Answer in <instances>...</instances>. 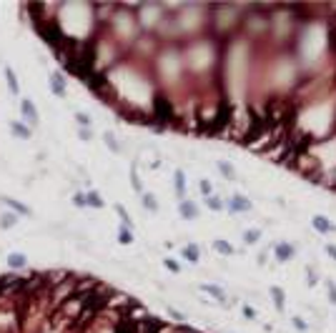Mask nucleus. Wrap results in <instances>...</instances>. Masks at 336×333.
Returning <instances> with one entry per match:
<instances>
[{"instance_id":"nucleus-24","label":"nucleus","mask_w":336,"mask_h":333,"mask_svg":"<svg viewBox=\"0 0 336 333\" xmlns=\"http://www.w3.org/2000/svg\"><path fill=\"white\" fill-rule=\"evenodd\" d=\"M5 206H10V208H13V211H15V213H31V208H25V206H20V203H15L13 198H8V201H5Z\"/></svg>"},{"instance_id":"nucleus-26","label":"nucleus","mask_w":336,"mask_h":333,"mask_svg":"<svg viewBox=\"0 0 336 333\" xmlns=\"http://www.w3.org/2000/svg\"><path fill=\"white\" fill-rule=\"evenodd\" d=\"M118 238H121L123 245H128V243L133 241V233L131 231H125V228H121V233H118Z\"/></svg>"},{"instance_id":"nucleus-30","label":"nucleus","mask_w":336,"mask_h":333,"mask_svg":"<svg viewBox=\"0 0 336 333\" xmlns=\"http://www.w3.org/2000/svg\"><path fill=\"white\" fill-rule=\"evenodd\" d=\"M75 121L81 123V125H91V118L86 113H75Z\"/></svg>"},{"instance_id":"nucleus-15","label":"nucleus","mask_w":336,"mask_h":333,"mask_svg":"<svg viewBox=\"0 0 336 333\" xmlns=\"http://www.w3.org/2000/svg\"><path fill=\"white\" fill-rule=\"evenodd\" d=\"M86 201H88L91 208H103V206H106V201H103L100 193H95V190H88V193H86Z\"/></svg>"},{"instance_id":"nucleus-4","label":"nucleus","mask_w":336,"mask_h":333,"mask_svg":"<svg viewBox=\"0 0 336 333\" xmlns=\"http://www.w3.org/2000/svg\"><path fill=\"white\" fill-rule=\"evenodd\" d=\"M178 211H181V215H184V218H188V220H196V218L201 215L198 206H196L193 201H181V203H178Z\"/></svg>"},{"instance_id":"nucleus-19","label":"nucleus","mask_w":336,"mask_h":333,"mask_svg":"<svg viewBox=\"0 0 336 333\" xmlns=\"http://www.w3.org/2000/svg\"><path fill=\"white\" fill-rule=\"evenodd\" d=\"M316 283H319V273L314 271L311 266H306V286H308V288H314Z\"/></svg>"},{"instance_id":"nucleus-17","label":"nucleus","mask_w":336,"mask_h":333,"mask_svg":"<svg viewBox=\"0 0 336 333\" xmlns=\"http://www.w3.org/2000/svg\"><path fill=\"white\" fill-rule=\"evenodd\" d=\"M206 206H209L211 211H223V208H226V203H223L218 196H209V198H206Z\"/></svg>"},{"instance_id":"nucleus-29","label":"nucleus","mask_w":336,"mask_h":333,"mask_svg":"<svg viewBox=\"0 0 336 333\" xmlns=\"http://www.w3.org/2000/svg\"><path fill=\"white\" fill-rule=\"evenodd\" d=\"M324 251H326V256H329V258L336 263V245H334V243H326V245H324Z\"/></svg>"},{"instance_id":"nucleus-6","label":"nucleus","mask_w":336,"mask_h":333,"mask_svg":"<svg viewBox=\"0 0 336 333\" xmlns=\"http://www.w3.org/2000/svg\"><path fill=\"white\" fill-rule=\"evenodd\" d=\"M20 110H23V116L28 118L31 123H38L40 121V116H38V110H35V105H33V100H20Z\"/></svg>"},{"instance_id":"nucleus-28","label":"nucleus","mask_w":336,"mask_h":333,"mask_svg":"<svg viewBox=\"0 0 336 333\" xmlns=\"http://www.w3.org/2000/svg\"><path fill=\"white\" fill-rule=\"evenodd\" d=\"M163 266H166L168 271H173V273H178V271H181V266H178V263H176L173 258H166V261H163Z\"/></svg>"},{"instance_id":"nucleus-14","label":"nucleus","mask_w":336,"mask_h":333,"mask_svg":"<svg viewBox=\"0 0 336 333\" xmlns=\"http://www.w3.org/2000/svg\"><path fill=\"white\" fill-rule=\"evenodd\" d=\"M259 241H261V231H259V228H248V231H244L246 245H256Z\"/></svg>"},{"instance_id":"nucleus-7","label":"nucleus","mask_w":336,"mask_h":333,"mask_svg":"<svg viewBox=\"0 0 336 333\" xmlns=\"http://www.w3.org/2000/svg\"><path fill=\"white\" fill-rule=\"evenodd\" d=\"M201 291H206L209 296H214L218 303H226V291H223L221 286H214V283H203V286H201Z\"/></svg>"},{"instance_id":"nucleus-22","label":"nucleus","mask_w":336,"mask_h":333,"mask_svg":"<svg viewBox=\"0 0 336 333\" xmlns=\"http://www.w3.org/2000/svg\"><path fill=\"white\" fill-rule=\"evenodd\" d=\"M143 206L148 211H158V203H156V198H153L151 193H143Z\"/></svg>"},{"instance_id":"nucleus-1","label":"nucleus","mask_w":336,"mask_h":333,"mask_svg":"<svg viewBox=\"0 0 336 333\" xmlns=\"http://www.w3.org/2000/svg\"><path fill=\"white\" fill-rule=\"evenodd\" d=\"M226 208L231 213H248L253 208V203H251L246 196H241V193H234V196L226 201Z\"/></svg>"},{"instance_id":"nucleus-25","label":"nucleus","mask_w":336,"mask_h":333,"mask_svg":"<svg viewBox=\"0 0 336 333\" xmlns=\"http://www.w3.org/2000/svg\"><path fill=\"white\" fill-rule=\"evenodd\" d=\"M198 188H201V193H203L206 198H209V196H214V185H211L209 181H201V183H198Z\"/></svg>"},{"instance_id":"nucleus-2","label":"nucleus","mask_w":336,"mask_h":333,"mask_svg":"<svg viewBox=\"0 0 336 333\" xmlns=\"http://www.w3.org/2000/svg\"><path fill=\"white\" fill-rule=\"evenodd\" d=\"M311 228H314L316 233H321V236L336 233V223H334V220H329L326 215H321V213H316V215L311 218Z\"/></svg>"},{"instance_id":"nucleus-11","label":"nucleus","mask_w":336,"mask_h":333,"mask_svg":"<svg viewBox=\"0 0 336 333\" xmlns=\"http://www.w3.org/2000/svg\"><path fill=\"white\" fill-rule=\"evenodd\" d=\"M216 165H218V171H221V176H223L226 181H236V171H234V165H231V163H226V160H218Z\"/></svg>"},{"instance_id":"nucleus-27","label":"nucleus","mask_w":336,"mask_h":333,"mask_svg":"<svg viewBox=\"0 0 336 333\" xmlns=\"http://www.w3.org/2000/svg\"><path fill=\"white\" fill-rule=\"evenodd\" d=\"M73 203H75L78 208H83V206H88V201H86V193H75V196H73Z\"/></svg>"},{"instance_id":"nucleus-13","label":"nucleus","mask_w":336,"mask_h":333,"mask_svg":"<svg viewBox=\"0 0 336 333\" xmlns=\"http://www.w3.org/2000/svg\"><path fill=\"white\" fill-rule=\"evenodd\" d=\"M50 88H53V93H56V95H65V80H63V75L61 73H56V75H53V80H50Z\"/></svg>"},{"instance_id":"nucleus-31","label":"nucleus","mask_w":336,"mask_h":333,"mask_svg":"<svg viewBox=\"0 0 336 333\" xmlns=\"http://www.w3.org/2000/svg\"><path fill=\"white\" fill-rule=\"evenodd\" d=\"M244 316L246 318H256V311H253L251 306H244Z\"/></svg>"},{"instance_id":"nucleus-5","label":"nucleus","mask_w":336,"mask_h":333,"mask_svg":"<svg viewBox=\"0 0 336 333\" xmlns=\"http://www.w3.org/2000/svg\"><path fill=\"white\" fill-rule=\"evenodd\" d=\"M269 293H271V301H274L276 311H283L286 308V293H283V288L281 286H271Z\"/></svg>"},{"instance_id":"nucleus-21","label":"nucleus","mask_w":336,"mask_h":333,"mask_svg":"<svg viewBox=\"0 0 336 333\" xmlns=\"http://www.w3.org/2000/svg\"><path fill=\"white\" fill-rule=\"evenodd\" d=\"M291 326H294L296 331H301V333H306V331H308V323H306V321H304V318H301V316H294V318H291Z\"/></svg>"},{"instance_id":"nucleus-12","label":"nucleus","mask_w":336,"mask_h":333,"mask_svg":"<svg viewBox=\"0 0 336 333\" xmlns=\"http://www.w3.org/2000/svg\"><path fill=\"white\" fill-rule=\"evenodd\" d=\"M25 263H28V258L23 253H8V266L10 268H23Z\"/></svg>"},{"instance_id":"nucleus-23","label":"nucleus","mask_w":336,"mask_h":333,"mask_svg":"<svg viewBox=\"0 0 336 333\" xmlns=\"http://www.w3.org/2000/svg\"><path fill=\"white\" fill-rule=\"evenodd\" d=\"M10 226H15V215H13V213H5V215L0 218V228H10Z\"/></svg>"},{"instance_id":"nucleus-9","label":"nucleus","mask_w":336,"mask_h":333,"mask_svg":"<svg viewBox=\"0 0 336 333\" xmlns=\"http://www.w3.org/2000/svg\"><path fill=\"white\" fill-rule=\"evenodd\" d=\"M214 251L221 253V256H234V253H236V248H234L228 241H223V238H216L214 241Z\"/></svg>"},{"instance_id":"nucleus-8","label":"nucleus","mask_w":336,"mask_h":333,"mask_svg":"<svg viewBox=\"0 0 336 333\" xmlns=\"http://www.w3.org/2000/svg\"><path fill=\"white\" fill-rule=\"evenodd\" d=\"M181 253H184V258L188 261V263H198V261H201V251H198L196 243H188Z\"/></svg>"},{"instance_id":"nucleus-3","label":"nucleus","mask_w":336,"mask_h":333,"mask_svg":"<svg viewBox=\"0 0 336 333\" xmlns=\"http://www.w3.org/2000/svg\"><path fill=\"white\" fill-rule=\"evenodd\" d=\"M294 256H296V248H294V245H291L289 241L274 243V258L278 261V263H289Z\"/></svg>"},{"instance_id":"nucleus-10","label":"nucleus","mask_w":336,"mask_h":333,"mask_svg":"<svg viewBox=\"0 0 336 333\" xmlns=\"http://www.w3.org/2000/svg\"><path fill=\"white\" fill-rule=\"evenodd\" d=\"M173 183H176V196H178V198H184V196H186V173L181 171V168L173 173Z\"/></svg>"},{"instance_id":"nucleus-18","label":"nucleus","mask_w":336,"mask_h":333,"mask_svg":"<svg viewBox=\"0 0 336 333\" xmlns=\"http://www.w3.org/2000/svg\"><path fill=\"white\" fill-rule=\"evenodd\" d=\"M10 130H13L18 138H31V128H25V125H20V123H13Z\"/></svg>"},{"instance_id":"nucleus-16","label":"nucleus","mask_w":336,"mask_h":333,"mask_svg":"<svg viewBox=\"0 0 336 333\" xmlns=\"http://www.w3.org/2000/svg\"><path fill=\"white\" fill-rule=\"evenodd\" d=\"M5 78H8V86H10V91L15 93H20V86H18V80H15V73H13V68L10 65H5Z\"/></svg>"},{"instance_id":"nucleus-20","label":"nucleus","mask_w":336,"mask_h":333,"mask_svg":"<svg viewBox=\"0 0 336 333\" xmlns=\"http://www.w3.org/2000/svg\"><path fill=\"white\" fill-rule=\"evenodd\" d=\"M324 283H326V293H329V301L336 306V283H334V278H326Z\"/></svg>"}]
</instances>
